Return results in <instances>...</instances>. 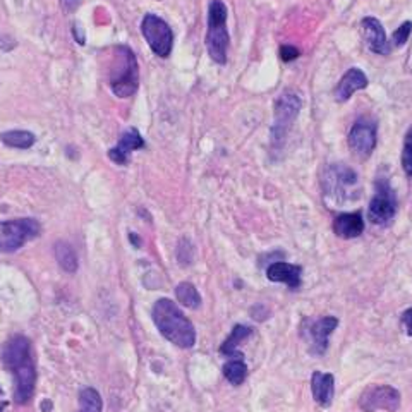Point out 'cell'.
I'll return each mask as SVG.
<instances>
[{"instance_id": "6da1fadb", "label": "cell", "mask_w": 412, "mask_h": 412, "mask_svg": "<svg viewBox=\"0 0 412 412\" xmlns=\"http://www.w3.org/2000/svg\"><path fill=\"white\" fill-rule=\"evenodd\" d=\"M151 314L162 335L174 345L181 349H191L196 344V330L176 302L170 299H158Z\"/></svg>"}, {"instance_id": "7a4b0ae2", "label": "cell", "mask_w": 412, "mask_h": 412, "mask_svg": "<svg viewBox=\"0 0 412 412\" xmlns=\"http://www.w3.org/2000/svg\"><path fill=\"white\" fill-rule=\"evenodd\" d=\"M139 67L133 50L126 45L115 46L110 69V88L119 98H129L138 91Z\"/></svg>"}, {"instance_id": "3957f363", "label": "cell", "mask_w": 412, "mask_h": 412, "mask_svg": "<svg viewBox=\"0 0 412 412\" xmlns=\"http://www.w3.org/2000/svg\"><path fill=\"white\" fill-rule=\"evenodd\" d=\"M227 6L221 0H212L208 7V31H206V49L217 64L227 62L228 30Z\"/></svg>"}, {"instance_id": "277c9868", "label": "cell", "mask_w": 412, "mask_h": 412, "mask_svg": "<svg viewBox=\"0 0 412 412\" xmlns=\"http://www.w3.org/2000/svg\"><path fill=\"white\" fill-rule=\"evenodd\" d=\"M301 107V96L295 91H292V89H285L282 95H278L277 102H275L273 126H271V145H282L287 133H289L290 127H292L294 120L297 119Z\"/></svg>"}, {"instance_id": "5b68a950", "label": "cell", "mask_w": 412, "mask_h": 412, "mask_svg": "<svg viewBox=\"0 0 412 412\" xmlns=\"http://www.w3.org/2000/svg\"><path fill=\"white\" fill-rule=\"evenodd\" d=\"M41 227L34 219L0 221V252H14L25 246L26 240L34 239Z\"/></svg>"}, {"instance_id": "8992f818", "label": "cell", "mask_w": 412, "mask_h": 412, "mask_svg": "<svg viewBox=\"0 0 412 412\" xmlns=\"http://www.w3.org/2000/svg\"><path fill=\"white\" fill-rule=\"evenodd\" d=\"M6 364L14 371L15 375V392L14 399L18 404H28L33 397L34 383H37V371H34L31 354H19L6 361Z\"/></svg>"}, {"instance_id": "52a82bcc", "label": "cell", "mask_w": 412, "mask_h": 412, "mask_svg": "<svg viewBox=\"0 0 412 412\" xmlns=\"http://www.w3.org/2000/svg\"><path fill=\"white\" fill-rule=\"evenodd\" d=\"M141 33L150 49L158 57H169L174 46V33L170 26L157 14H146L141 22Z\"/></svg>"}, {"instance_id": "ba28073f", "label": "cell", "mask_w": 412, "mask_h": 412, "mask_svg": "<svg viewBox=\"0 0 412 412\" xmlns=\"http://www.w3.org/2000/svg\"><path fill=\"white\" fill-rule=\"evenodd\" d=\"M339 326V320L335 316H323L318 320L306 318L301 326V333L309 345V354L313 356H323L328 349V339L333 330Z\"/></svg>"}, {"instance_id": "9c48e42d", "label": "cell", "mask_w": 412, "mask_h": 412, "mask_svg": "<svg viewBox=\"0 0 412 412\" xmlns=\"http://www.w3.org/2000/svg\"><path fill=\"white\" fill-rule=\"evenodd\" d=\"M357 186V176L352 169L345 167L344 163L332 165L325 172L323 188L328 198L335 201H345L351 198L352 189Z\"/></svg>"}, {"instance_id": "30bf717a", "label": "cell", "mask_w": 412, "mask_h": 412, "mask_svg": "<svg viewBox=\"0 0 412 412\" xmlns=\"http://www.w3.org/2000/svg\"><path fill=\"white\" fill-rule=\"evenodd\" d=\"M397 212V198L387 179L376 181V194L368 208V219L375 225H387Z\"/></svg>"}, {"instance_id": "8fae6325", "label": "cell", "mask_w": 412, "mask_h": 412, "mask_svg": "<svg viewBox=\"0 0 412 412\" xmlns=\"http://www.w3.org/2000/svg\"><path fill=\"white\" fill-rule=\"evenodd\" d=\"M359 407L364 412H376L382 409L388 412H397L400 407V394L394 387L371 385L361 395Z\"/></svg>"}, {"instance_id": "7c38bea8", "label": "cell", "mask_w": 412, "mask_h": 412, "mask_svg": "<svg viewBox=\"0 0 412 412\" xmlns=\"http://www.w3.org/2000/svg\"><path fill=\"white\" fill-rule=\"evenodd\" d=\"M378 126L369 119H359L349 133V146L359 158L371 157L376 148Z\"/></svg>"}, {"instance_id": "4fadbf2b", "label": "cell", "mask_w": 412, "mask_h": 412, "mask_svg": "<svg viewBox=\"0 0 412 412\" xmlns=\"http://www.w3.org/2000/svg\"><path fill=\"white\" fill-rule=\"evenodd\" d=\"M361 28H363V37L366 41L368 49L373 53H378V56H387L390 52L387 44V33H385L383 25L376 18H364L361 22Z\"/></svg>"}, {"instance_id": "5bb4252c", "label": "cell", "mask_w": 412, "mask_h": 412, "mask_svg": "<svg viewBox=\"0 0 412 412\" xmlns=\"http://www.w3.org/2000/svg\"><path fill=\"white\" fill-rule=\"evenodd\" d=\"M143 146H145V139L141 138L138 129L131 127V129H127L126 133L120 136L117 146L108 151V157H110V160L119 163V165H126L129 162L131 151L139 150Z\"/></svg>"}, {"instance_id": "9a60e30c", "label": "cell", "mask_w": 412, "mask_h": 412, "mask_svg": "<svg viewBox=\"0 0 412 412\" xmlns=\"http://www.w3.org/2000/svg\"><path fill=\"white\" fill-rule=\"evenodd\" d=\"M311 392L313 399L316 400L318 406L328 407L332 404L333 395H335V378L330 373L314 371L311 378Z\"/></svg>"}, {"instance_id": "2e32d148", "label": "cell", "mask_w": 412, "mask_h": 412, "mask_svg": "<svg viewBox=\"0 0 412 412\" xmlns=\"http://www.w3.org/2000/svg\"><path fill=\"white\" fill-rule=\"evenodd\" d=\"M368 86V77L361 69L352 67L342 76L339 86L335 89V100L337 102H347L349 98L359 89H364Z\"/></svg>"}, {"instance_id": "e0dca14e", "label": "cell", "mask_w": 412, "mask_h": 412, "mask_svg": "<svg viewBox=\"0 0 412 412\" xmlns=\"http://www.w3.org/2000/svg\"><path fill=\"white\" fill-rule=\"evenodd\" d=\"M301 266L290 265V263L285 262H275L266 268V277L271 282L287 283L290 289H299V285H301Z\"/></svg>"}, {"instance_id": "ac0fdd59", "label": "cell", "mask_w": 412, "mask_h": 412, "mask_svg": "<svg viewBox=\"0 0 412 412\" xmlns=\"http://www.w3.org/2000/svg\"><path fill=\"white\" fill-rule=\"evenodd\" d=\"M333 232L342 239H356L364 232V220L361 213H342L333 221Z\"/></svg>"}, {"instance_id": "d6986e66", "label": "cell", "mask_w": 412, "mask_h": 412, "mask_svg": "<svg viewBox=\"0 0 412 412\" xmlns=\"http://www.w3.org/2000/svg\"><path fill=\"white\" fill-rule=\"evenodd\" d=\"M53 251H56L57 263H59L62 270L65 273H76L77 271V256L76 251L72 250V246L69 243H64V240H59L53 246Z\"/></svg>"}, {"instance_id": "ffe728a7", "label": "cell", "mask_w": 412, "mask_h": 412, "mask_svg": "<svg viewBox=\"0 0 412 412\" xmlns=\"http://www.w3.org/2000/svg\"><path fill=\"white\" fill-rule=\"evenodd\" d=\"M0 141L9 148H19V150H28L37 141V136L30 131H6L0 134Z\"/></svg>"}, {"instance_id": "44dd1931", "label": "cell", "mask_w": 412, "mask_h": 412, "mask_svg": "<svg viewBox=\"0 0 412 412\" xmlns=\"http://www.w3.org/2000/svg\"><path fill=\"white\" fill-rule=\"evenodd\" d=\"M176 295H177V301L181 302L182 306H186V308L189 309L200 308L201 295L193 283L189 282L179 283V285L176 287Z\"/></svg>"}, {"instance_id": "7402d4cb", "label": "cell", "mask_w": 412, "mask_h": 412, "mask_svg": "<svg viewBox=\"0 0 412 412\" xmlns=\"http://www.w3.org/2000/svg\"><path fill=\"white\" fill-rule=\"evenodd\" d=\"M103 402L95 388H84L79 394V411L77 412H102Z\"/></svg>"}, {"instance_id": "603a6c76", "label": "cell", "mask_w": 412, "mask_h": 412, "mask_svg": "<svg viewBox=\"0 0 412 412\" xmlns=\"http://www.w3.org/2000/svg\"><path fill=\"white\" fill-rule=\"evenodd\" d=\"M251 335V328L250 326H244V325H236L234 330H232L231 337H228L227 340L221 344L220 347V352L221 354H227V356H232V354L236 352L237 345L240 344L244 339H247V337Z\"/></svg>"}, {"instance_id": "cb8c5ba5", "label": "cell", "mask_w": 412, "mask_h": 412, "mask_svg": "<svg viewBox=\"0 0 412 412\" xmlns=\"http://www.w3.org/2000/svg\"><path fill=\"white\" fill-rule=\"evenodd\" d=\"M224 375L228 382L237 387V385L244 383V380L247 378V366L244 364L243 359L228 361L224 366Z\"/></svg>"}, {"instance_id": "d4e9b609", "label": "cell", "mask_w": 412, "mask_h": 412, "mask_svg": "<svg viewBox=\"0 0 412 412\" xmlns=\"http://www.w3.org/2000/svg\"><path fill=\"white\" fill-rule=\"evenodd\" d=\"M402 167L406 174L412 177V129L407 133L406 141H404V153H402Z\"/></svg>"}, {"instance_id": "484cf974", "label": "cell", "mask_w": 412, "mask_h": 412, "mask_svg": "<svg viewBox=\"0 0 412 412\" xmlns=\"http://www.w3.org/2000/svg\"><path fill=\"white\" fill-rule=\"evenodd\" d=\"M177 259L182 266L189 265L193 262V246L188 239H181V243H179Z\"/></svg>"}, {"instance_id": "4316f807", "label": "cell", "mask_w": 412, "mask_h": 412, "mask_svg": "<svg viewBox=\"0 0 412 412\" xmlns=\"http://www.w3.org/2000/svg\"><path fill=\"white\" fill-rule=\"evenodd\" d=\"M411 33H412V22L411 21L402 22V25H400L399 28L395 30V33H394L395 46H402L404 44H406V41L409 40Z\"/></svg>"}, {"instance_id": "83f0119b", "label": "cell", "mask_w": 412, "mask_h": 412, "mask_svg": "<svg viewBox=\"0 0 412 412\" xmlns=\"http://www.w3.org/2000/svg\"><path fill=\"white\" fill-rule=\"evenodd\" d=\"M299 57V50L292 45H282L280 46V59L283 62H292Z\"/></svg>"}, {"instance_id": "f1b7e54d", "label": "cell", "mask_w": 412, "mask_h": 412, "mask_svg": "<svg viewBox=\"0 0 412 412\" xmlns=\"http://www.w3.org/2000/svg\"><path fill=\"white\" fill-rule=\"evenodd\" d=\"M83 4V0H60V6L65 13H74Z\"/></svg>"}, {"instance_id": "f546056e", "label": "cell", "mask_w": 412, "mask_h": 412, "mask_svg": "<svg viewBox=\"0 0 412 412\" xmlns=\"http://www.w3.org/2000/svg\"><path fill=\"white\" fill-rule=\"evenodd\" d=\"M14 46H15V41L13 40V38L7 37V34H0V50L9 52V50H13Z\"/></svg>"}, {"instance_id": "4dcf8cb0", "label": "cell", "mask_w": 412, "mask_h": 412, "mask_svg": "<svg viewBox=\"0 0 412 412\" xmlns=\"http://www.w3.org/2000/svg\"><path fill=\"white\" fill-rule=\"evenodd\" d=\"M402 325L406 326L407 335L412 337V308H409L402 314Z\"/></svg>"}, {"instance_id": "1f68e13d", "label": "cell", "mask_w": 412, "mask_h": 412, "mask_svg": "<svg viewBox=\"0 0 412 412\" xmlns=\"http://www.w3.org/2000/svg\"><path fill=\"white\" fill-rule=\"evenodd\" d=\"M129 239H131V243H133L136 247H139V244H141V240H139V237H136L134 232H131V234H129Z\"/></svg>"}, {"instance_id": "d6a6232c", "label": "cell", "mask_w": 412, "mask_h": 412, "mask_svg": "<svg viewBox=\"0 0 412 412\" xmlns=\"http://www.w3.org/2000/svg\"><path fill=\"white\" fill-rule=\"evenodd\" d=\"M40 407H41V411L49 412V411H50V407H52V404H50V402H49V400H45V402H44V404H41V406H40Z\"/></svg>"}, {"instance_id": "836d02e7", "label": "cell", "mask_w": 412, "mask_h": 412, "mask_svg": "<svg viewBox=\"0 0 412 412\" xmlns=\"http://www.w3.org/2000/svg\"><path fill=\"white\" fill-rule=\"evenodd\" d=\"M0 394H2V390H0Z\"/></svg>"}]
</instances>
